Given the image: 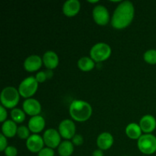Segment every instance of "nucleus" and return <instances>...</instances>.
<instances>
[{
  "label": "nucleus",
  "mask_w": 156,
  "mask_h": 156,
  "mask_svg": "<svg viewBox=\"0 0 156 156\" xmlns=\"http://www.w3.org/2000/svg\"><path fill=\"white\" fill-rule=\"evenodd\" d=\"M125 132H126V136L131 140H138L143 135L140 124H137L136 123H131L128 124L125 129Z\"/></svg>",
  "instance_id": "19"
},
{
  "label": "nucleus",
  "mask_w": 156,
  "mask_h": 156,
  "mask_svg": "<svg viewBox=\"0 0 156 156\" xmlns=\"http://www.w3.org/2000/svg\"><path fill=\"white\" fill-rule=\"evenodd\" d=\"M35 78H36V79H37V81L38 82V83H42V82H45L47 79H48L46 71H41V72H39V73H37L36 74Z\"/></svg>",
  "instance_id": "28"
},
{
  "label": "nucleus",
  "mask_w": 156,
  "mask_h": 156,
  "mask_svg": "<svg viewBox=\"0 0 156 156\" xmlns=\"http://www.w3.org/2000/svg\"><path fill=\"white\" fill-rule=\"evenodd\" d=\"M81 9V3L79 0H68L62 6V12L67 17H73L77 15Z\"/></svg>",
  "instance_id": "14"
},
{
  "label": "nucleus",
  "mask_w": 156,
  "mask_h": 156,
  "mask_svg": "<svg viewBox=\"0 0 156 156\" xmlns=\"http://www.w3.org/2000/svg\"><path fill=\"white\" fill-rule=\"evenodd\" d=\"M20 94L18 90L12 86L3 88L0 95V101L3 107L5 108L14 109L20 100Z\"/></svg>",
  "instance_id": "3"
},
{
  "label": "nucleus",
  "mask_w": 156,
  "mask_h": 156,
  "mask_svg": "<svg viewBox=\"0 0 156 156\" xmlns=\"http://www.w3.org/2000/svg\"><path fill=\"white\" fill-rule=\"evenodd\" d=\"M18 128L17 123L15 121L12 120H5L2 125V132L5 136L12 138L17 135Z\"/></svg>",
  "instance_id": "18"
},
{
  "label": "nucleus",
  "mask_w": 156,
  "mask_h": 156,
  "mask_svg": "<svg viewBox=\"0 0 156 156\" xmlns=\"http://www.w3.org/2000/svg\"><path fill=\"white\" fill-rule=\"evenodd\" d=\"M139 150L145 155H152L156 152V137L150 133L143 134L137 141Z\"/></svg>",
  "instance_id": "5"
},
{
  "label": "nucleus",
  "mask_w": 156,
  "mask_h": 156,
  "mask_svg": "<svg viewBox=\"0 0 156 156\" xmlns=\"http://www.w3.org/2000/svg\"><path fill=\"white\" fill-rule=\"evenodd\" d=\"M77 65L78 67L82 71L89 72L94 68L95 63H94V61L91 57L84 56V57H82L81 59H79Z\"/></svg>",
  "instance_id": "21"
},
{
  "label": "nucleus",
  "mask_w": 156,
  "mask_h": 156,
  "mask_svg": "<svg viewBox=\"0 0 156 156\" xmlns=\"http://www.w3.org/2000/svg\"><path fill=\"white\" fill-rule=\"evenodd\" d=\"M55 152L53 149H50L49 147H44L41 149L38 153V156H54Z\"/></svg>",
  "instance_id": "27"
},
{
  "label": "nucleus",
  "mask_w": 156,
  "mask_h": 156,
  "mask_svg": "<svg viewBox=\"0 0 156 156\" xmlns=\"http://www.w3.org/2000/svg\"><path fill=\"white\" fill-rule=\"evenodd\" d=\"M26 146L30 152L38 154L44 148V139L39 134H32L26 140Z\"/></svg>",
  "instance_id": "10"
},
{
  "label": "nucleus",
  "mask_w": 156,
  "mask_h": 156,
  "mask_svg": "<svg viewBox=\"0 0 156 156\" xmlns=\"http://www.w3.org/2000/svg\"><path fill=\"white\" fill-rule=\"evenodd\" d=\"M8 147L7 137L5 136L2 133L0 134V150L4 152L5 149Z\"/></svg>",
  "instance_id": "29"
},
{
  "label": "nucleus",
  "mask_w": 156,
  "mask_h": 156,
  "mask_svg": "<svg viewBox=\"0 0 156 156\" xmlns=\"http://www.w3.org/2000/svg\"><path fill=\"white\" fill-rule=\"evenodd\" d=\"M23 111L25 114L34 117V116L39 115L41 111V105L37 99L27 98L24 100L22 104Z\"/></svg>",
  "instance_id": "11"
},
{
  "label": "nucleus",
  "mask_w": 156,
  "mask_h": 156,
  "mask_svg": "<svg viewBox=\"0 0 156 156\" xmlns=\"http://www.w3.org/2000/svg\"><path fill=\"white\" fill-rule=\"evenodd\" d=\"M72 143H73V145L76 146H80L83 144L84 139L81 134H76V135L73 136V138L72 139Z\"/></svg>",
  "instance_id": "26"
},
{
  "label": "nucleus",
  "mask_w": 156,
  "mask_h": 156,
  "mask_svg": "<svg viewBox=\"0 0 156 156\" xmlns=\"http://www.w3.org/2000/svg\"><path fill=\"white\" fill-rule=\"evenodd\" d=\"M8 117V113L6 111V108L3 107L2 105L0 106V121L1 123H4L6 120V118Z\"/></svg>",
  "instance_id": "30"
},
{
  "label": "nucleus",
  "mask_w": 156,
  "mask_h": 156,
  "mask_svg": "<svg viewBox=\"0 0 156 156\" xmlns=\"http://www.w3.org/2000/svg\"><path fill=\"white\" fill-rule=\"evenodd\" d=\"M25 112L19 108H14L11 111V117L16 123H21L25 120Z\"/></svg>",
  "instance_id": "22"
},
{
  "label": "nucleus",
  "mask_w": 156,
  "mask_h": 156,
  "mask_svg": "<svg viewBox=\"0 0 156 156\" xmlns=\"http://www.w3.org/2000/svg\"><path fill=\"white\" fill-rule=\"evenodd\" d=\"M91 156H104V152L101 149H96V150H94V152H92Z\"/></svg>",
  "instance_id": "31"
},
{
  "label": "nucleus",
  "mask_w": 156,
  "mask_h": 156,
  "mask_svg": "<svg viewBox=\"0 0 156 156\" xmlns=\"http://www.w3.org/2000/svg\"><path fill=\"white\" fill-rule=\"evenodd\" d=\"M45 125L46 123L44 117L41 115H37L30 117L27 126L30 132L34 134H37L42 132L43 129L45 127Z\"/></svg>",
  "instance_id": "13"
},
{
  "label": "nucleus",
  "mask_w": 156,
  "mask_h": 156,
  "mask_svg": "<svg viewBox=\"0 0 156 156\" xmlns=\"http://www.w3.org/2000/svg\"><path fill=\"white\" fill-rule=\"evenodd\" d=\"M30 130L29 129L28 126H18V131H17V136L19 137L21 140H27L30 135Z\"/></svg>",
  "instance_id": "24"
},
{
  "label": "nucleus",
  "mask_w": 156,
  "mask_h": 156,
  "mask_svg": "<svg viewBox=\"0 0 156 156\" xmlns=\"http://www.w3.org/2000/svg\"><path fill=\"white\" fill-rule=\"evenodd\" d=\"M111 55V47L106 43L100 42L94 44L90 50V56L97 62L107 60Z\"/></svg>",
  "instance_id": "4"
},
{
  "label": "nucleus",
  "mask_w": 156,
  "mask_h": 156,
  "mask_svg": "<svg viewBox=\"0 0 156 156\" xmlns=\"http://www.w3.org/2000/svg\"><path fill=\"white\" fill-rule=\"evenodd\" d=\"M58 131L61 136L66 140H72L76 135V124L73 120L66 119L60 122L58 127Z\"/></svg>",
  "instance_id": "9"
},
{
  "label": "nucleus",
  "mask_w": 156,
  "mask_h": 156,
  "mask_svg": "<svg viewBox=\"0 0 156 156\" xmlns=\"http://www.w3.org/2000/svg\"><path fill=\"white\" fill-rule=\"evenodd\" d=\"M88 2H91V3H97V2H98V0H96V1H88Z\"/></svg>",
  "instance_id": "32"
},
{
  "label": "nucleus",
  "mask_w": 156,
  "mask_h": 156,
  "mask_svg": "<svg viewBox=\"0 0 156 156\" xmlns=\"http://www.w3.org/2000/svg\"><path fill=\"white\" fill-rule=\"evenodd\" d=\"M43 63L47 69L53 70L59 65V57L55 52L49 50L43 56Z\"/></svg>",
  "instance_id": "17"
},
{
  "label": "nucleus",
  "mask_w": 156,
  "mask_h": 156,
  "mask_svg": "<svg viewBox=\"0 0 156 156\" xmlns=\"http://www.w3.org/2000/svg\"><path fill=\"white\" fill-rule=\"evenodd\" d=\"M69 114L76 121L85 122L91 117L92 108L85 101L74 100L70 104Z\"/></svg>",
  "instance_id": "2"
},
{
  "label": "nucleus",
  "mask_w": 156,
  "mask_h": 156,
  "mask_svg": "<svg viewBox=\"0 0 156 156\" xmlns=\"http://www.w3.org/2000/svg\"><path fill=\"white\" fill-rule=\"evenodd\" d=\"M43 59L38 55H30L26 58L24 62V68L26 71L33 73L36 72L42 66Z\"/></svg>",
  "instance_id": "12"
},
{
  "label": "nucleus",
  "mask_w": 156,
  "mask_h": 156,
  "mask_svg": "<svg viewBox=\"0 0 156 156\" xmlns=\"http://www.w3.org/2000/svg\"><path fill=\"white\" fill-rule=\"evenodd\" d=\"M44 144L50 149H56L59 147L61 143V136L59 131L53 128L47 129L43 135Z\"/></svg>",
  "instance_id": "7"
},
{
  "label": "nucleus",
  "mask_w": 156,
  "mask_h": 156,
  "mask_svg": "<svg viewBox=\"0 0 156 156\" xmlns=\"http://www.w3.org/2000/svg\"><path fill=\"white\" fill-rule=\"evenodd\" d=\"M92 16L95 23L98 25H107L110 21L109 12L108 9L102 5L94 6L92 11Z\"/></svg>",
  "instance_id": "8"
},
{
  "label": "nucleus",
  "mask_w": 156,
  "mask_h": 156,
  "mask_svg": "<svg viewBox=\"0 0 156 156\" xmlns=\"http://www.w3.org/2000/svg\"><path fill=\"white\" fill-rule=\"evenodd\" d=\"M74 152V145L69 140L61 142L58 147V153L59 156H71Z\"/></svg>",
  "instance_id": "20"
},
{
  "label": "nucleus",
  "mask_w": 156,
  "mask_h": 156,
  "mask_svg": "<svg viewBox=\"0 0 156 156\" xmlns=\"http://www.w3.org/2000/svg\"><path fill=\"white\" fill-rule=\"evenodd\" d=\"M124 156H128V155H124Z\"/></svg>",
  "instance_id": "33"
},
{
  "label": "nucleus",
  "mask_w": 156,
  "mask_h": 156,
  "mask_svg": "<svg viewBox=\"0 0 156 156\" xmlns=\"http://www.w3.org/2000/svg\"><path fill=\"white\" fill-rule=\"evenodd\" d=\"M135 15L134 5L130 1L121 2L114 10L111 25L116 29H123L132 23Z\"/></svg>",
  "instance_id": "1"
},
{
  "label": "nucleus",
  "mask_w": 156,
  "mask_h": 156,
  "mask_svg": "<svg viewBox=\"0 0 156 156\" xmlns=\"http://www.w3.org/2000/svg\"><path fill=\"white\" fill-rule=\"evenodd\" d=\"M140 126L142 131L145 133H150L153 132L156 128V120L153 116L150 114L144 115L140 121Z\"/></svg>",
  "instance_id": "15"
},
{
  "label": "nucleus",
  "mask_w": 156,
  "mask_h": 156,
  "mask_svg": "<svg viewBox=\"0 0 156 156\" xmlns=\"http://www.w3.org/2000/svg\"><path fill=\"white\" fill-rule=\"evenodd\" d=\"M114 144V137L110 133L104 132L99 134L97 138V146L100 149L108 150Z\"/></svg>",
  "instance_id": "16"
},
{
  "label": "nucleus",
  "mask_w": 156,
  "mask_h": 156,
  "mask_svg": "<svg viewBox=\"0 0 156 156\" xmlns=\"http://www.w3.org/2000/svg\"><path fill=\"white\" fill-rule=\"evenodd\" d=\"M37 88L38 82L37 81L36 78L34 76H29L25 78L20 83L18 91L21 97L27 99L30 98L37 92Z\"/></svg>",
  "instance_id": "6"
},
{
  "label": "nucleus",
  "mask_w": 156,
  "mask_h": 156,
  "mask_svg": "<svg viewBox=\"0 0 156 156\" xmlns=\"http://www.w3.org/2000/svg\"><path fill=\"white\" fill-rule=\"evenodd\" d=\"M143 59L147 63L152 64V65L156 64V50L151 49L145 52L143 54Z\"/></svg>",
  "instance_id": "23"
},
{
  "label": "nucleus",
  "mask_w": 156,
  "mask_h": 156,
  "mask_svg": "<svg viewBox=\"0 0 156 156\" xmlns=\"http://www.w3.org/2000/svg\"><path fill=\"white\" fill-rule=\"evenodd\" d=\"M4 154L5 156H17L18 155V149L13 146H8L5 149Z\"/></svg>",
  "instance_id": "25"
}]
</instances>
